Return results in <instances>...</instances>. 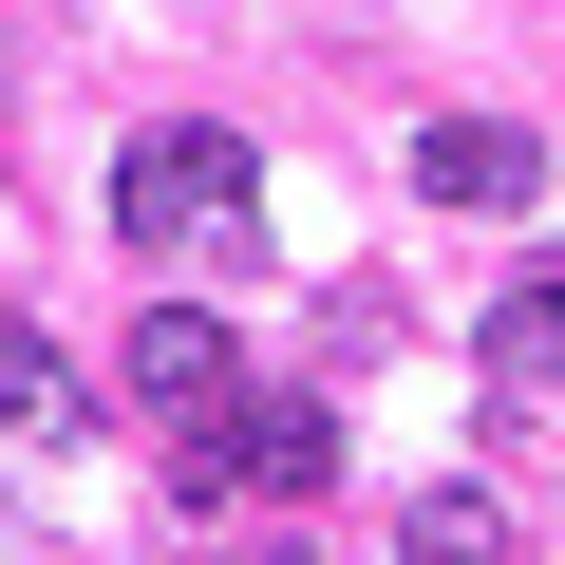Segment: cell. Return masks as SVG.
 <instances>
[{
	"label": "cell",
	"instance_id": "cell-1",
	"mask_svg": "<svg viewBox=\"0 0 565 565\" xmlns=\"http://www.w3.org/2000/svg\"><path fill=\"white\" fill-rule=\"evenodd\" d=\"M114 226H132V264H245V245H264L245 132H226V114H151V132L114 151Z\"/></svg>",
	"mask_w": 565,
	"mask_h": 565
},
{
	"label": "cell",
	"instance_id": "cell-2",
	"mask_svg": "<svg viewBox=\"0 0 565 565\" xmlns=\"http://www.w3.org/2000/svg\"><path fill=\"white\" fill-rule=\"evenodd\" d=\"M340 471V396H226L189 452H170V490L189 509H245V490H321Z\"/></svg>",
	"mask_w": 565,
	"mask_h": 565
},
{
	"label": "cell",
	"instance_id": "cell-3",
	"mask_svg": "<svg viewBox=\"0 0 565 565\" xmlns=\"http://www.w3.org/2000/svg\"><path fill=\"white\" fill-rule=\"evenodd\" d=\"M114 377H132V415H170V434H207V415H226V396H245V340H226V321H207V302H151V321H132V359H114Z\"/></svg>",
	"mask_w": 565,
	"mask_h": 565
},
{
	"label": "cell",
	"instance_id": "cell-4",
	"mask_svg": "<svg viewBox=\"0 0 565 565\" xmlns=\"http://www.w3.org/2000/svg\"><path fill=\"white\" fill-rule=\"evenodd\" d=\"M527 170H546V151H527L509 114H434V132H415V189H434V207H527Z\"/></svg>",
	"mask_w": 565,
	"mask_h": 565
},
{
	"label": "cell",
	"instance_id": "cell-5",
	"mask_svg": "<svg viewBox=\"0 0 565 565\" xmlns=\"http://www.w3.org/2000/svg\"><path fill=\"white\" fill-rule=\"evenodd\" d=\"M527 377H565V264H527L490 302V396H527Z\"/></svg>",
	"mask_w": 565,
	"mask_h": 565
},
{
	"label": "cell",
	"instance_id": "cell-6",
	"mask_svg": "<svg viewBox=\"0 0 565 565\" xmlns=\"http://www.w3.org/2000/svg\"><path fill=\"white\" fill-rule=\"evenodd\" d=\"M0 434H76V359H57L20 302H0Z\"/></svg>",
	"mask_w": 565,
	"mask_h": 565
},
{
	"label": "cell",
	"instance_id": "cell-7",
	"mask_svg": "<svg viewBox=\"0 0 565 565\" xmlns=\"http://www.w3.org/2000/svg\"><path fill=\"white\" fill-rule=\"evenodd\" d=\"M396 565H509L490 490H415V509H396Z\"/></svg>",
	"mask_w": 565,
	"mask_h": 565
}]
</instances>
